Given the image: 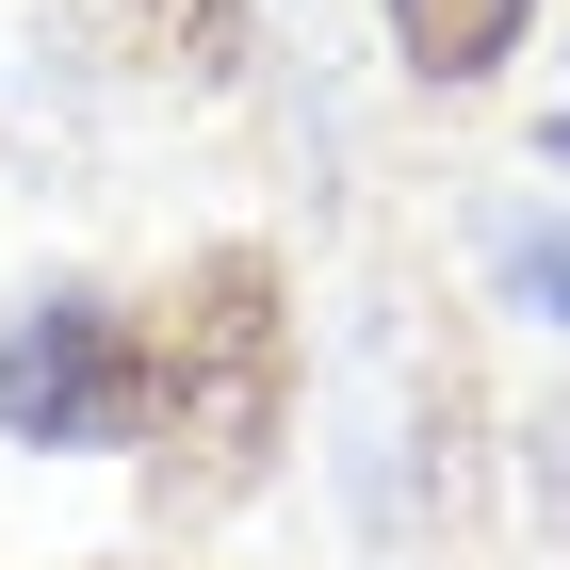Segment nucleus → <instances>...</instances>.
I'll use <instances>...</instances> for the list:
<instances>
[{
    "mask_svg": "<svg viewBox=\"0 0 570 570\" xmlns=\"http://www.w3.org/2000/svg\"><path fill=\"white\" fill-rule=\"evenodd\" d=\"M147 407H164V358L131 343L115 294H33L0 326V440L98 456V440H147Z\"/></svg>",
    "mask_w": 570,
    "mask_h": 570,
    "instance_id": "1",
    "label": "nucleus"
},
{
    "mask_svg": "<svg viewBox=\"0 0 570 570\" xmlns=\"http://www.w3.org/2000/svg\"><path fill=\"white\" fill-rule=\"evenodd\" d=\"M522 33H538V0H392V49L424 82H489Z\"/></svg>",
    "mask_w": 570,
    "mask_h": 570,
    "instance_id": "2",
    "label": "nucleus"
},
{
    "mask_svg": "<svg viewBox=\"0 0 570 570\" xmlns=\"http://www.w3.org/2000/svg\"><path fill=\"white\" fill-rule=\"evenodd\" d=\"M147 49H179V66H228V33H245V0H115Z\"/></svg>",
    "mask_w": 570,
    "mask_h": 570,
    "instance_id": "4",
    "label": "nucleus"
},
{
    "mask_svg": "<svg viewBox=\"0 0 570 570\" xmlns=\"http://www.w3.org/2000/svg\"><path fill=\"white\" fill-rule=\"evenodd\" d=\"M538 147H554V164H570V98H554V131H538Z\"/></svg>",
    "mask_w": 570,
    "mask_h": 570,
    "instance_id": "5",
    "label": "nucleus"
},
{
    "mask_svg": "<svg viewBox=\"0 0 570 570\" xmlns=\"http://www.w3.org/2000/svg\"><path fill=\"white\" fill-rule=\"evenodd\" d=\"M554 505H570V424H554Z\"/></svg>",
    "mask_w": 570,
    "mask_h": 570,
    "instance_id": "6",
    "label": "nucleus"
},
{
    "mask_svg": "<svg viewBox=\"0 0 570 570\" xmlns=\"http://www.w3.org/2000/svg\"><path fill=\"white\" fill-rule=\"evenodd\" d=\"M489 277L538 309V326H570V228H538V213H505L489 228Z\"/></svg>",
    "mask_w": 570,
    "mask_h": 570,
    "instance_id": "3",
    "label": "nucleus"
}]
</instances>
